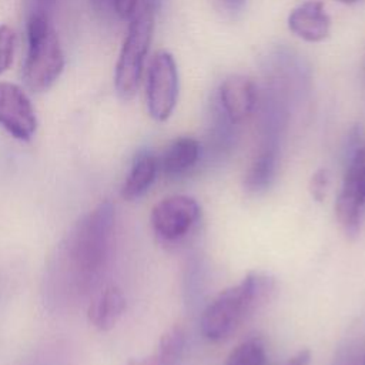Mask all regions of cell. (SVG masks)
<instances>
[{
	"label": "cell",
	"instance_id": "cell-1",
	"mask_svg": "<svg viewBox=\"0 0 365 365\" xmlns=\"http://www.w3.org/2000/svg\"><path fill=\"white\" fill-rule=\"evenodd\" d=\"M277 281L265 272H250L245 278L220 292L202 311L200 327L211 342L227 339L255 311L275 295Z\"/></svg>",
	"mask_w": 365,
	"mask_h": 365
},
{
	"label": "cell",
	"instance_id": "cell-2",
	"mask_svg": "<svg viewBox=\"0 0 365 365\" xmlns=\"http://www.w3.org/2000/svg\"><path fill=\"white\" fill-rule=\"evenodd\" d=\"M114 230V207L106 201L77 222L68 237L66 257L80 285L88 284L104 267Z\"/></svg>",
	"mask_w": 365,
	"mask_h": 365
},
{
	"label": "cell",
	"instance_id": "cell-3",
	"mask_svg": "<svg viewBox=\"0 0 365 365\" xmlns=\"http://www.w3.org/2000/svg\"><path fill=\"white\" fill-rule=\"evenodd\" d=\"M26 41L24 83L34 93L47 91L58 80L66 64L63 47L48 13L26 14Z\"/></svg>",
	"mask_w": 365,
	"mask_h": 365
},
{
	"label": "cell",
	"instance_id": "cell-4",
	"mask_svg": "<svg viewBox=\"0 0 365 365\" xmlns=\"http://www.w3.org/2000/svg\"><path fill=\"white\" fill-rule=\"evenodd\" d=\"M154 13L138 10L128 21L115 68L114 88L123 100H131L140 87L144 61L150 50L154 31Z\"/></svg>",
	"mask_w": 365,
	"mask_h": 365
},
{
	"label": "cell",
	"instance_id": "cell-5",
	"mask_svg": "<svg viewBox=\"0 0 365 365\" xmlns=\"http://www.w3.org/2000/svg\"><path fill=\"white\" fill-rule=\"evenodd\" d=\"M365 208V141L348 154L342 188L336 197V218L349 238H355L361 230Z\"/></svg>",
	"mask_w": 365,
	"mask_h": 365
},
{
	"label": "cell",
	"instance_id": "cell-6",
	"mask_svg": "<svg viewBox=\"0 0 365 365\" xmlns=\"http://www.w3.org/2000/svg\"><path fill=\"white\" fill-rule=\"evenodd\" d=\"M178 68L171 53L157 51L148 66L145 83V101L151 118L167 121L178 100Z\"/></svg>",
	"mask_w": 365,
	"mask_h": 365
},
{
	"label": "cell",
	"instance_id": "cell-7",
	"mask_svg": "<svg viewBox=\"0 0 365 365\" xmlns=\"http://www.w3.org/2000/svg\"><path fill=\"white\" fill-rule=\"evenodd\" d=\"M200 215V204L192 197L171 195L153 207L151 227L160 240L174 242L191 231Z\"/></svg>",
	"mask_w": 365,
	"mask_h": 365
},
{
	"label": "cell",
	"instance_id": "cell-8",
	"mask_svg": "<svg viewBox=\"0 0 365 365\" xmlns=\"http://www.w3.org/2000/svg\"><path fill=\"white\" fill-rule=\"evenodd\" d=\"M0 127L20 141H30L37 130L31 100L14 83L0 81Z\"/></svg>",
	"mask_w": 365,
	"mask_h": 365
},
{
	"label": "cell",
	"instance_id": "cell-9",
	"mask_svg": "<svg viewBox=\"0 0 365 365\" xmlns=\"http://www.w3.org/2000/svg\"><path fill=\"white\" fill-rule=\"evenodd\" d=\"M217 104L234 125L247 120L257 106V88L251 78L242 74L225 77L217 90Z\"/></svg>",
	"mask_w": 365,
	"mask_h": 365
},
{
	"label": "cell",
	"instance_id": "cell-10",
	"mask_svg": "<svg viewBox=\"0 0 365 365\" xmlns=\"http://www.w3.org/2000/svg\"><path fill=\"white\" fill-rule=\"evenodd\" d=\"M288 29L298 38L308 43H319L328 38L331 17L322 0H305L288 14Z\"/></svg>",
	"mask_w": 365,
	"mask_h": 365
},
{
	"label": "cell",
	"instance_id": "cell-11",
	"mask_svg": "<svg viewBox=\"0 0 365 365\" xmlns=\"http://www.w3.org/2000/svg\"><path fill=\"white\" fill-rule=\"evenodd\" d=\"M278 161V143L277 135L265 134L258 154L252 160L245 178L244 188L248 192L258 194L269 188L275 178Z\"/></svg>",
	"mask_w": 365,
	"mask_h": 365
},
{
	"label": "cell",
	"instance_id": "cell-12",
	"mask_svg": "<svg viewBox=\"0 0 365 365\" xmlns=\"http://www.w3.org/2000/svg\"><path fill=\"white\" fill-rule=\"evenodd\" d=\"M201 145L192 137L173 140L158 160V167L167 177H180L188 173L200 160Z\"/></svg>",
	"mask_w": 365,
	"mask_h": 365
},
{
	"label": "cell",
	"instance_id": "cell-13",
	"mask_svg": "<svg viewBox=\"0 0 365 365\" xmlns=\"http://www.w3.org/2000/svg\"><path fill=\"white\" fill-rule=\"evenodd\" d=\"M158 168V158L151 151L141 150L137 153L121 187V197L133 201L144 195L155 181Z\"/></svg>",
	"mask_w": 365,
	"mask_h": 365
},
{
	"label": "cell",
	"instance_id": "cell-14",
	"mask_svg": "<svg viewBox=\"0 0 365 365\" xmlns=\"http://www.w3.org/2000/svg\"><path fill=\"white\" fill-rule=\"evenodd\" d=\"M124 309L125 297L123 291L117 285H108L91 301L88 307V319L96 328L108 331L118 322Z\"/></svg>",
	"mask_w": 365,
	"mask_h": 365
},
{
	"label": "cell",
	"instance_id": "cell-15",
	"mask_svg": "<svg viewBox=\"0 0 365 365\" xmlns=\"http://www.w3.org/2000/svg\"><path fill=\"white\" fill-rule=\"evenodd\" d=\"M187 344L185 331L180 325L171 327L160 338L157 349L141 359H130L124 365H180Z\"/></svg>",
	"mask_w": 365,
	"mask_h": 365
},
{
	"label": "cell",
	"instance_id": "cell-16",
	"mask_svg": "<svg viewBox=\"0 0 365 365\" xmlns=\"http://www.w3.org/2000/svg\"><path fill=\"white\" fill-rule=\"evenodd\" d=\"M225 365H267V352L262 339L251 336L242 341L231 351Z\"/></svg>",
	"mask_w": 365,
	"mask_h": 365
},
{
	"label": "cell",
	"instance_id": "cell-17",
	"mask_svg": "<svg viewBox=\"0 0 365 365\" xmlns=\"http://www.w3.org/2000/svg\"><path fill=\"white\" fill-rule=\"evenodd\" d=\"M17 37L9 24H0V74L7 71L13 63Z\"/></svg>",
	"mask_w": 365,
	"mask_h": 365
},
{
	"label": "cell",
	"instance_id": "cell-18",
	"mask_svg": "<svg viewBox=\"0 0 365 365\" xmlns=\"http://www.w3.org/2000/svg\"><path fill=\"white\" fill-rule=\"evenodd\" d=\"M201 264L198 259H191L187 267V277H185V292L188 294V299H195L200 295L201 289Z\"/></svg>",
	"mask_w": 365,
	"mask_h": 365
},
{
	"label": "cell",
	"instance_id": "cell-19",
	"mask_svg": "<svg viewBox=\"0 0 365 365\" xmlns=\"http://www.w3.org/2000/svg\"><path fill=\"white\" fill-rule=\"evenodd\" d=\"M328 184H329V173L328 170L325 168H319L317 170L312 177H311V181H309V192H311V197L321 202L325 195H327V188H328Z\"/></svg>",
	"mask_w": 365,
	"mask_h": 365
},
{
	"label": "cell",
	"instance_id": "cell-20",
	"mask_svg": "<svg viewBox=\"0 0 365 365\" xmlns=\"http://www.w3.org/2000/svg\"><path fill=\"white\" fill-rule=\"evenodd\" d=\"M332 365H361L356 346L351 342L341 345L335 352Z\"/></svg>",
	"mask_w": 365,
	"mask_h": 365
},
{
	"label": "cell",
	"instance_id": "cell-21",
	"mask_svg": "<svg viewBox=\"0 0 365 365\" xmlns=\"http://www.w3.org/2000/svg\"><path fill=\"white\" fill-rule=\"evenodd\" d=\"M110 4L120 19L130 20L137 13L140 0H111Z\"/></svg>",
	"mask_w": 365,
	"mask_h": 365
},
{
	"label": "cell",
	"instance_id": "cell-22",
	"mask_svg": "<svg viewBox=\"0 0 365 365\" xmlns=\"http://www.w3.org/2000/svg\"><path fill=\"white\" fill-rule=\"evenodd\" d=\"M54 0H26L27 13H48Z\"/></svg>",
	"mask_w": 365,
	"mask_h": 365
},
{
	"label": "cell",
	"instance_id": "cell-23",
	"mask_svg": "<svg viewBox=\"0 0 365 365\" xmlns=\"http://www.w3.org/2000/svg\"><path fill=\"white\" fill-rule=\"evenodd\" d=\"M311 352L309 349H301L294 356H291L284 365H309Z\"/></svg>",
	"mask_w": 365,
	"mask_h": 365
},
{
	"label": "cell",
	"instance_id": "cell-24",
	"mask_svg": "<svg viewBox=\"0 0 365 365\" xmlns=\"http://www.w3.org/2000/svg\"><path fill=\"white\" fill-rule=\"evenodd\" d=\"M161 1L163 0H140V6H138V10H147V11H151V13H157V10L160 9L161 6ZM137 10V11H138Z\"/></svg>",
	"mask_w": 365,
	"mask_h": 365
},
{
	"label": "cell",
	"instance_id": "cell-25",
	"mask_svg": "<svg viewBox=\"0 0 365 365\" xmlns=\"http://www.w3.org/2000/svg\"><path fill=\"white\" fill-rule=\"evenodd\" d=\"M221 1L230 10H240L245 4V0H221Z\"/></svg>",
	"mask_w": 365,
	"mask_h": 365
},
{
	"label": "cell",
	"instance_id": "cell-26",
	"mask_svg": "<svg viewBox=\"0 0 365 365\" xmlns=\"http://www.w3.org/2000/svg\"><path fill=\"white\" fill-rule=\"evenodd\" d=\"M91 1H93V4H94L96 7H98V9L107 7V6L111 3V0H91Z\"/></svg>",
	"mask_w": 365,
	"mask_h": 365
},
{
	"label": "cell",
	"instance_id": "cell-27",
	"mask_svg": "<svg viewBox=\"0 0 365 365\" xmlns=\"http://www.w3.org/2000/svg\"><path fill=\"white\" fill-rule=\"evenodd\" d=\"M336 1L344 3V4H354V3H356V1H359V0H336Z\"/></svg>",
	"mask_w": 365,
	"mask_h": 365
},
{
	"label": "cell",
	"instance_id": "cell-28",
	"mask_svg": "<svg viewBox=\"0 0 365 365\" xmlns=\"http://www.w3.org/2000/svg\"><path fill=\"white\" fill-rule=\"evenodd\" d=\"M362 365H365V361H364V364H362Z\"/></svg>",
	"mask_w": 365,
	"mask_h": 365
}]
</instances>
